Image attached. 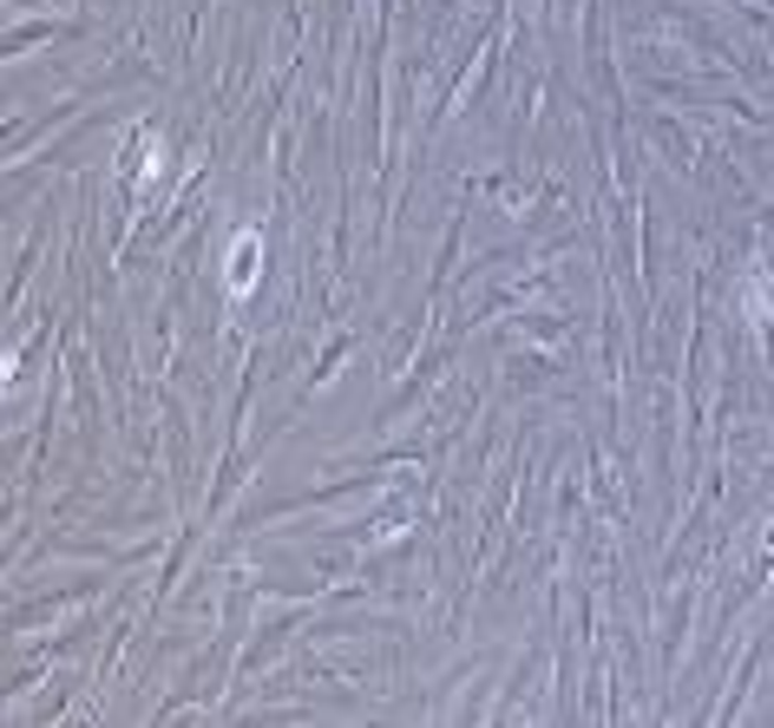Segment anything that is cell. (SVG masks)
<instances>
[{
    "instance_id": "cell-1",
    "label": "cell",
    "mask_w": 774,
    "mask_h": 728,
    "mask_svg": "<svg viewBox=\"0 0 774 728\" xmlns=\"http://www.w3.org/2000/svg\"><path fill=\"white\" fill-rule=\"evenodd\" d=\"M256 263H263V243H256V236L243 230V236L230 243V289H236V296H243V289L256 282Z\"/></svg>"
}]
</instances>
